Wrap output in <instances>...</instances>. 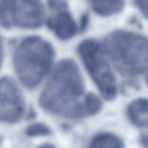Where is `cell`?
<instances>
[{
	"mask_svg": "<svg viewBox=\"0 0 148 148\" xmlns=\"http://www.w3.org/2000/svg\"><path fill=\"white\" fill-rule=\"evenodd\" d=\"M121 139L116 135L108 132H103L95 136L90 143V147L120 148L123 147Z\"/></svg>",
	"mask_w": 148,
	"mask_h": 148,
	"instance_id": "9c48e42d",
	"label": "cell"
},
{
	"mask_svg": "<svg viewBox=\"0 0 148 148\" xmlns=\"http://www.w3.org/2000/svg\"><path fill=\"white\" fill-rule=\"evenodd\" d=\"M51 133V129L47 125L39 122L31 125L25 131L26 135L30 137L48 136Z\"/></svg>",
	"mask_w": 148,
	"mask_h": 148,
	"instance_id": "8fae6325",
	"label": "cell"
},
{
	"mask_svg": "<svg viewBox=\"0 0 148 148\" xmlns=\"http://www.w3.org/2000/svg\"><path fill=\"white\" fill-rule=\"evenodd\" d=\"M25 107L23 93L16 83L9 77H3L0 81V121L9 123L17 121L22 116Z\"/></svg>",
	"mask_w": 148,
	"mask_h": 148,
	"instance_id": "5b68a950",
	"label": "cell"
},
{
	"mask_svg": "<svg viewBox=\"0 0 148 148\" xmlns=\"http://www.w3.org/2000/svg\"><path fill=\"white\" fill-rule=\"evenodd\" d=\"M51 44L37 36L24 38L16 50L14 63L19 79L26 88L37 86L49 72L55 57Z\"/></svg>",
	"mask_w": 148,
	"mask_h": 148,
	"instance_id": "7a4b0ae2",
	"label": "cell"
},
{
	"mask_svg": "<svg viewBox=\"0 0 148 148\" xmlns=\"http://www.w3.org/2000/svg\"><path fill=\"white\" fill-rule=\"evenodd\" d=\"M49 7L52 10L59 12L67 10L68 4L65 0H48Z\"/></svg>",
	"mask_w": 148,
	"mask_h": 148,
	"instance_id": "7c38bea8",
	"label": "cell"
},
{
	"mask_svg": "<svg viewBox=\"0 0 148 148\" xmlns=\"http://www.w3.org/2000/svg\"><path fill=\"white\" fill-rule=\"evenodd\" d=\"M89 21V17L88 14L84 13L80 17L78 29L79 31L83 32L87 27Z\"/></svg>",
	"mask_w": 148,
	"mask_h": 148,
	"instance_id": "5bb4252c",
	"label": "cell"
},
{
	"mask_svg": "<svg viewBox=\"0 0 148 148\" xmlns=\"http://www.w3.org/2000/svg\"><path fill=\"white\" fill-rule=\"evenodd\" d=\"M78 51L101 95L106 100H113L117 93L116 80L103 46L95 39H86L80 44Z\"/></svg>",
	"mask_w": 148,
	"mask_h": 148,
	"instance_id": "3957f363",
	"label": "cell"
},
{
	"mask_svg": "<svg viewBox=\"0 0 148 148\" xmlns=\"http://www.w3.org/2000/svg\"><path fill=\"white\" fill-rule=\"evenodd\" d=\"M83 105L86 115L90 116L99 113L102 107V103L100 98L92 92H89L85 95Z\"/></svg>",
	"mask_w": 148,
	"mask_h": 148,
	"instance_id": "30bf717a",
	"label": "cell"
},
{
	"mask_svg": "<svg viewBox=\"0 0 148 148\" xmlns=\"http://www.w3.org/2000/svg\"><path fill=\"white\" fill-rule=\"evenodd\" d=\"M58 12L56 15L48 19L47 26L60 40H69L75 35L78 30V27L67 10Z\"/></svg>",
	"mask_w": 148,
	"mask_h": 148,
	"instance_id": "8992f818",
	"label": "cell"
},
{
	"mask_svg": "<svg viewBox=\"0 0 148 148\" xmlns=\"http://www.w3.org/2000/svg\"><path fill=\"white\" fill-rule=\"evenodd\" d=\"M143 16L148 19V0H134Z\"/></svg>",
	"mask_w": 148,
	"mask_h": 148,
	"instance_id": "4fadbf2b",
	"label": "cell"
},
{
	"mask_svg": "<svg viewBox=\"0 0 148 148\" xmlns=\"http://www.w3.org/2000/svg\"><path fill=\"white\" fill-rule=\"evenodd\" d=\"M124 0H93L92 8L95 12L103 16L119 13L123 9Z\"/></svg>",
	"mask_w": 148,
	"mask_h": 148,
	"instance_id": "ba28073f",
	"label": "cell"
},
{
	"mask_svg": "<svg viewBox=\"0 0 148 148\" xmlns=\"http://www.w3.org/2000/svg\"><path fill=\"white\" fill-rule=\"evenodd\" d=\"M103 47L123 76L138 75L148 69V39L141 34L116 30L106 37Z\"/></svg>",
	"mask_w": 148,
	"mask_h": 148,
	"instance_id": "6da1fadb",
	"label": "cell"
},
{
	"mask_svg": "<svg viewBox=\"0 0 148 148\" xmlns=\"http://www.w3.org/2000/svg\"><path fill=\"white\" fill-rule=\"evenodd\" d=\"M141 143L145 147L148 148V134L143 137L141 139Z\"/></svg>",
	"mask_w": 148,
	"mask_h": 148,
	"instance_id": "2e32d148",
	"label": "cell"
},
{
	"mask_svg": "<svg viewBox=\"0 0 148 148\" xmlns=\"http://www.w3.org/2000/svg\"><path fill=\"white\" fill-rule=\"evenodd\" d=\"M131 121L139 127H148V99L140 98L132 102L127 109Z\"/></svg>",
	"mask_w": 148,
	"mask_h": 148,
	"instance_id": "52a82bcc",
	"label": "cell"
},
{
	"mask_svg": "<svg viewBox=\"0 0 148 148\" xmlns=\"http://www.w3.org/2000/svg\"><path fill=\"white\" fill-rule=\"evenodd\" d=\"M36 116V113L34 108L30 106L27 114L26 118L27 120H31L35 118Z\"/></svg>",
	"mask_w": 148,
	"mask_h": 148,
	"instance_id": "9a60e30c",
	"label": "cell"
},
{
	"mask_svg": "<svg viewBox=\"0 0 148 148\" xmlns=\"http://www.w3.org/2000/svg\"><path fill=\"white\" fill-rule=\"evenodd\" d=\"M146 80H147V84H148V74Z\"/></svg>",
	"mask_w": 148,
	"mask_h": 148,
	"instance_id": "ac0fdd59",
	"label": "cell"
},
{
	"mask_svg": "<svg viewBox=\"0 0 148 148\" xmlns=\"http://www.w3.org/2000/svg\"><path fill=\"white\" fill-rule=\"evenodd\" d=\"M1 22L9 28L13 26L26 29L38 27L44 18L40 0H1Z\"/></svg>",
	"mask_w": 148,
	"mask_h": 148,
	"instance_id": "277c9868",
	"label": "cell"
},
{
	"mask_svg": "<svg viewBox=\"0 0 148 148\" xmlns=\"http://www.w3.org/2000/svg\"><path fill=\"white\" fill-rule=\"evenodd\" d=\"M41 147L44 148H54L55 147L54 145H53L52 144L46 143H44L41 145L40 146Z\"/></svg>",
	"mask_w": 148,
	"mask_h": 148,
	"instance_id": "e0dca14e",
	"label": "cell"
}]
</instances>
